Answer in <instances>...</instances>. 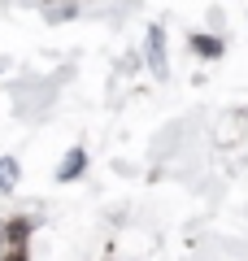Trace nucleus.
<instances>
[{"instance_id":"1","label":"nucleus","mask_w":248,"mask_h":261,"mask_svg":"<svg viewBox=\"0 0 248 261\" xmlns=\"http://www.w3.org/2000/svg\"><path fill=\"white\" fill-rule=\"evenodd\" d=\"M27 240H31V222L13 218L0 226V261H27Z\"/></svg>"},{"instance_id":"2","label":"nucleus","mask_w":248,"mask_h":261,"mask_svg":"<svg viewBox=\"0 0 248 261\" xmlns=\"http://www.w3.org/2000/svg\"><path fill=\"white\" fill-rule=\"evenodd\" d=\"M83 161H87V157H83V148H74V152H65V166L57 170V178H61V183H70L74 174H83Z\"/></svg>"},{"instance_id":"3","label":"nucleus","mask_w":248,"mask_h":261,"mask_svg":"<svg viewBox=\"0 0 248 261\" xmlns=\"http://www.w3.org/2000/svg\"><path fill=\"white\" fill-rule=\"evenodd\" d=\"M13 183H18V166L13 161H0V192H9Z\"/></svg>"},{"instance_id":"4","label":"nucleus","mask_w":248,"mask_h":261,"mask_svg":"<svg viewBox=\"0 0 248 261\" xmlns=\"http://www.w3.org/2000/svg\"><path fill=\"white\" fill-rule=\"evenodd\" d=\"M192 44L201 48V53H209V57H218V53H222V44H218V39H209V35H196Z\"/></svg>"}]
</instances>
